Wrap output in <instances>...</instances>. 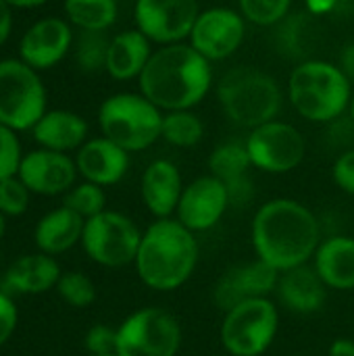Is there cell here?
Here are the masks:
<instances>
[{
    "label": "cell",
    "mask_w": 354,
    "mask_h": 356,
    "mask_svg": "<svg viewBox=\"0 0 354 356\" xmlns=\"http://www.w3.org/2000/svg\"><path fill=\"white\" fill-rule=\"evenodd\" d=\"M321 240L317 215L300 200L271 198L263 202L252 217V250L259 261L280 273L311 263Z\"/></svg>",
    "instance_id": "6da1fadb"
},
{
    "label": "cell",
    "mask_w": 354,
    "mask_h": 356,
    "mask_svg": "<svg viewBox=\"0 0 354 356\" xmlns=\"http://www.w3.org/2000/svg\"><path fill=\"white\" fill-rule=\"evenodd\" d=\"M144 94L163 113L192 111L213 88V65L188 42L154 48L138 77Z\"/></svg>",
    "instance_id": "7a4b0ae2"
},
{
    "label": "cell",
    "mask_w": 354,
    "mask_h": 356,
    "mask_svg": "<svg viewBox=\"0 0 354 356\" xmlns=\"http://www.w3.org/2000/svg\"><path fill=\"white\" fill-rule=\"evenodd\" d=\"M200 261V242L175 217L154 219L134 261L140 282L154 292H175L190 282Z\"/></svg>",
    "instance_id": "3957f363"
},
{
    "label": "cell",
    "mask_w": 354,
    "mask_h": 356,
    "mask_svg": "<svg viewBox=\"0 0 354 356\" xmlns=\"http://www.w3.org/2000/svg\"><path fill=\"white\" fill-rule=\"evenodd\" d=\"M353 79L340 65L305 58L288 77V100L292 108L311 123H334L348 113Z\"/></svg>",
    "instance_id": "277c9868"
},
{
    "label": "cell",
    "mask_w": 354,
    "mask_h": 356,
    "mask_svg": "<svg viewBox=\"0 0 354 356\" xmlns=\"http://www.w3.org/2000/svg\"><path fill=\"white\" fill-rule=\"evenodd\" d=\"M217 100L232 123L255 129L277 119L284 92L273 75L252 67H236L219 79Z\"/></svg>",
    "instance_id": "5b68a950"
},
{
    "label": "cell",
    "mask_w": 354,
    "mask_h": 356,
    "mask_svg": "<svg viewBox=\"0 0 354 356\" xmlns=\"http://www.w3.org/2000/svg\"><path fill=\"white\" fill-rule=\"evenodd\" d=\"M163 111L140 92L108 96L98 108V125L104 138L123 150L144 152L161 140Z\"/></svg>",
    "instance_id": "8992f818"
},
{
    "label": "cell",
    "mask_w": 354,
    "mask_h": 356,
    "mask_svg": "<svg viewBox=\"0 0 354 356\" xmlns=\"http://www.w3.org/2000/svg\"><path fill=\"white\" fill-rule=\"evenodd\" d=\"M280 332V309L271 298H250L223 313L219 340L230 356H263Z\"/></svg>",
    "instance_id": "52a82bcc"
},
{
    "label": "cell",
    "mask_w": 354,
    "mask_h": 356,
    "mask_svg": "<svg viewBox=\"0 0 354 356\" xmlns=\"http://www.w3.org/2000/svg\"><path fill=\"white\" fill-rule=\"evenodd\" d=\"M184 342L179 319L163 307H142L117 327V356H177Z\"/></svg>",
    "instance_id": "ba28073f"
},
{
    "label": "cell",
    "mask_w": 354,
    "mask_h": 356,
    "mask_svg": "<svg viewBox=\"0 0 354 356\" xmlns=\"http://www.w3.org/2000/svg\"><path fill=\"white\" fill-rule=\"evenodd\" d=\"M46 88L38 71L21 58L0 60V123L27 131L46 113Z\"/></svg>",
    "instance_id": "9c48e42d"
},
{
    "label": "cell",
    "mask_w": 354,
    "mask_h": 356,
    "mask_svg": "<svg viewBox=\"0 0 354 356\" xmlns=\"http://www.w3.org/2000/svg\"><path fill=\"white\" fill-rule=\"evenodd\" d=\"M142 242V229L131 217L119 211H102L86 219L81 234V248L88 259L106 269H121L134 265Z\"/></svg>",
    "instance_id": "30bf717a"
},
{
    "label": "cell",
    "mask_w": 354,
    "mask_h": 356,
    "mask_svg": "<svg viewBox=\"0 0 354 356\" xmlns=\"http://www.w3.org/2000/svg\"><path fill=\"white\" fill-rule=\"evenodd\" d=\"M252 169L269 175H284L298 169L307 156V140L303 131L286 121L273 119L250 129L244 140Z\"/></svg>",
    "instance_id": "8fae6325"
},
{
    "label": "cell",
    "mask_w": 354,
    "mask_h": 356,
    "mask_svg": "<svg viewBox=\"0 0 354 356\" xmlns=\"http://www.w3.org/2000/svg\"><path fill=\"white\" fill-rule=\"evenodd\" d=\"M198 15V0H136L134 6L136 29L159 46L188 42Z\"/></svg>",
    "instance_id": "7c38bea8"
},
{
    "label": "cell",
    "mask_w": 354,
    "mask_h": 356,
    "mask_svg": "<svg viewBox=\"0 0 354 356\" xmlns=\"http://www.w3.org/2000/svg\"><path fill=\"white\" fill-rule=\"evenodd\" d=\"M246 19L240 10L227 6H213L200 10L188 44L207 60H225L238 52L246 35Z\"/></svg>",
    "instance_id": "4fadbf2b"
},
{
    "label": "cell",
    "mask_w": 354,
    "mask_h": 356,
    "mask_svg": "<svg viewBox=\"0 0 354 356\" xmlns=\"http://www.w3.org/2000/svg\"><path fill=\"white\" fill-rule=\"evenodd\" d=\"M230 207L232 200L227 186L209 173L186 184L175 211V219L198 236L217 227Z\"/></svg>",
    "instance_id": "5bb4252c"
},
{
    "label": "cell",
    "mask_w": 354,
    "mask_h": 356,
    "mask_svg": "<svg viewBox=\"0 0 354 356\" xmlns=\"http://www.w3.org/2000/svg\"><path fill=\"white\" fill-rule=\"evenodd\" d=\"M17 175L31 194L65 196L75 186L79 173L75 159H71L69 154L38 148L23 154Z\"/></svg>",
    "instance_id": "9a60e30c"
},
{
    "label": "cell",
    "mask_w": 354,
    "mask_h": 356,
    "mask_svg": "<svg viewBox=\"0 0 354 356\" xmlns=\"http://www.w3.org/2000/svg\"><path fill=\"white\" fill-rule=\"evenodd\" d=\"M280 271L255 259L250 263L230 267L215 284L213 300L225 313L250 298H269L275 294Z\"/></svg>",
    "instance_id": "2e32d148"
},
{
    "label": "cell",
    "mask_w": 354,
    "mask_h": 356,
    "mask_svg": "<svg viewBox=\"0 0 354 356\" xmlns=\"http://www.w3.org/2000/svg\"><path fill=\"white\" fill-rule=\"evenodd\" d=\"M73 29L61 17H44L35 21L19 42V58L35 71L56 67L71 50Z\"/></svg>",
    "instance_id": "e0dca14e"
},
{
    "label": "cell",
    "mask_w": 354,
    "mask_h": 356,
    "mask_svg": "<svg viewBox=\"0 0 354 356\" xmlns=\"http://www.w3.org/2000/svg\"><path fill=\"white\" fill-rule=\"evenodd\" d=\"M186 184L182 171L169 159L152 161L140 179V196L146 211L154 219H169L175 217L182 192Z\"/></svg>",
    "instance_id": "ac0fdd59"
},
{
    "label": "cell",
    "mask_w": 354,
    "mask_h": 356,
    "mask_svg": "<svg viewBox=\"0 0 354 356\" xmlns=\"http://www.w3.org/2000/svg\"><path fill=\"white\" fill-rule=\"evenodd\" d=\"M77 173L83 181H92L100 188L119 184L129 171V152L111 142L108 138L88 140L75 156Z\"/></svg>",
    "instance_id": "d6986e66"
},
{
    "label": "cell",
    "mask_w": 354,
    "mask_h": 356,
    "mask_svg": "<svg viewBox=\"0 0 354 356\" xmlns=\"http://www.w3.org/2000/svg\"><path fill=\"white\" fill-rule=\"evenodd\" d=\"M328 286L321 282L311 263L280 273L275 288L280 305L296 315L319 313L328 300Z\"/></svg>",
    "instance_id": "ffe728a7"
},
{
    "label": "cell",
    "mask_w": 354,
    "mask_h": 356,
    "mask_svg": "<svg viewBox=\"0 0 354 356\" xmlns=\"http://www.w3.org/2000/svg\"><path fill=\"white\" fill-rule=\"evenodd\" d=\"M311 265L328 290H354V238L344 234L323 238Z\"/></svg>",
    "instance_id": "44dd1931"
},
{
    "label": "cell",
    "mask_w": 354,
    "mask_h": 356,
    "mask_svg": "<svg viewBox=\"0 0 354 356\" xmlns=\"http://www.w3.org/2000/svg\"><path fill=\"white\" fill-rule=\"evenodd\" d=\"M88 121L81 115L65 108L46 111L31 129L33 140L40 144V148L65 154L79 150L88 142Z\"/></svg>",
    "instance_id": "7402d4cb"
},
{
    "label": "cell",
    "mask_w": 354,
    "mask_h": 356,
    "mask_svg": "<svg viewBox=\"0 0 354 356\" xmlns=\"http://www.w3.org/2000/svg\"><path fill=\"white\" fill-rule=\"evenodd\" d=\"M152 52V42L140 29L121 31L108 42L104 71L117 81L138 79Z\"/></svg>",
    "instance_id": "603a6c76"
},
{
    "label": "cell",
    "mask_w": 354,
    "mask_h": 356,
    "mask_svg": "<svg viewBox=\"0 0 354 356\" xmlns=\"http://www.w3.org/2000/svg\"><path fill=\"white\" fill-rule=\"evenodd\" d=\"M61 275L63 273L54 257L44 252L27 254L8 267L4 275V288L17 294H44L56 288Z\"/></svg>",
    "instance_id": "cb8c5ba5"
},
{
    "label": "cell",
    "mask_w": 354,
    "mask_h": 356,
    "mask_svg": "<svg viewBox=\"0 0 354 356\" xmlns=\"http://www.w3.org/2000/svg\"><path fill=\"white\" fill-rule=\"evenodd\" d=\"M86 219L73 213L67 207H58L50 213H46L33 232V240L40 252L44 254H63L71 250L77 242H81Z\"/></svg>",
    "instance_id": "d4e9b609"
},
{
    "label": "cell",
    "mask_w": 354,
    "mask_h": 356,
    "mask_svg": "<svg viewBox=\"0 0 354 356\" xmlns=\"http://www.w3.org/2000/svg\"><path fill=\"white\" fill-rule=\"evenodd\" d=\"M67 21L81 31L102 33L117 21V0H65Z\"/></svg>",
    "instance_id": "484cf974"
},
{
    "label": "cell",
    "mask_w": 354,
    "mask_h": 356,
    "mask_svg": "<svg viewBox=\"0 0 354 356\" xmlns=\"http://www.w3.org/2000/svg\"><path fill=\"white\" fill-rule=\"evenodd\" d=\"M250 169L252 163L244 142H236V140L223 142L215 146L213 152L209 154V173L221 179L223 184L246 177Z\"/></svg>",
    "instance_id": "4316f807"
},
{
    "label": "cell",
    "mask_w": 354,
    "mask_h": 356,
    "mask_svg": "<svg viewBox=\"0 0 354 356\" xmlns=\"http://www.w3.org/2000/svg\"><path fill=\"white\" fill-rule=\"evenodd\" d=\"M204 138V123L194 111H171L163 115L161 140L175 148H194Z\"/></svg>",
    "instance_id": "83f0119b"
},
{
    "label": "cell",
    "mask_w": 354,
    "mask_h": 356,
    "mask_svg": "<svg viewBox=\"0 0 354 356\" xmlns=\"http://www.w3.org/2000/svg\"><path fill=\"white\" fill-rule=\"evenodd\" d=\"M63 207L71 209L83 219H92L106 211V194L104 188L92 184V181H81L75 184L65 196H63Z\"/></svg>",
    "instance_id": "f1b7e54d"
},
{
    "label": "cell",
    "mask_w": 354,
    "mask_h": 356,
    "mask_svg": "<svg viewBox=\"0 0 354 356\" xmlns=\"http://www.w3.org/2000/svg\"><path fill=\"white\" fill-rule=\"evenodd\" d=\"M294 0H238L242 17L259 27L280 25L292 10Z\"/></svg>",
    "instance_id": "f546056e"
},
{
    "label": "cell",
    "mask_w": 354,
    "mask_h": 356,
    "mask_svg": "<svg viewBox=\"0 0 354 356\" xmlns=\"http://www.w3.org/2000/svg\"><path fill=\"white\" fill-rule=\"evenodd\" d=\"M54 290L73 309H88L96 300V286L81 271H67V273H63Z\"/></svg>",
    "instance_id": "4dcf8cb0"
},
{
    "label": "cell",
    "mask_w": 354,
    "mask_h": 356,
    "mask_svg": "<svg viewBox=\"0 0 354 356\" xmlns=\"http://www.w3.org/2000/svg\"><path fill=\"white\" fill-rule=\"evenodd\" d=\"M29 196H31V192L19 179V175L2 179L0 181V213L6 217L23 215L29 207Z\"/></svg>",
    "instance_id": "1f68e13d"
},
{
    "label": "cell",
    "mask_w": 354,
    "mask_h": 356,
    "mask_svg": "<svg viewBox=\"0 0 354 356\" xmlns=\"http://www.w3.org/2000/svg\"><path fill=\"white\" fill-rule=\"evenodd\" d=\"M21 159L23 154L17 131L0 123V181L19 173Z\"/></svg>",
    "instance_id": "d6a6232c"
},
{
    "label": "cell",
    "mask_w": 354,
    "mask_h": 356,
    "mask_svg": "<svg viewBox=\"0 0 354 356\" xmlns=\"http://www.w3.org/2000/svg\"><path fill=\"white\" fill-rule=\"evenodd\" d=\"M83 346L88 355H115L117 350V330L111 325L98 323L92 325L83 338Z\"/></svg>",
    "instance_id": "836d02e7"
},
{
    "label": "cell",
    "mask_w": 354,
    "mask_h": 356,
    "mask_svg": "<svg viewBox=\"0 0 354 356\" xmlns=\"http://www.w3.org/2000/svg\"><path fill=\"white\" fill-rule=\"evenodd\" d=\"M83 33H86V38L79 44V63H81V67L83 69H100V67H104L108 42L100 40L98 33H92V31H83Z\"/></svg>",
    "instance_id": "e575fe53"
},
{
    "label": "cell",
    "mask_w": 354,
    "mask_h": 356,
    "mask_svg": "<svg viewBox=\"0 0 354 356\" xmlns=\"http://www.w3.org/2000/svg\"><path fill=\"white\" fill-rule=\"evenodd\" d=\"M334 184L348 196H354V148L344 150L332 165Z\"/></svg>",
    "instance_id": "d590c367"
},
{
    "label": "cell",
    "mask_w": 354,
    "mask_h": 356,
    "mask_svg": "<svg viewBox=\"0 0 354 356\" xmlns=\"http://www.w3.org/2000/svg\"><path fill=\"white\" fill-rule=\"evenodd\" d=\"M17 321H19V315H17V307L13 298L8 296V292L0 290V346H4L10 340L17 327Z\"/></svg>",
    "instance_id": "8d00e7d4"
},
{
    "label": "cell",
    "mask_w": 354,
    "mask_h": 356,
    "mask_svg": "<svg viewBox=\"0 0 354 356\" xmlns=\"http://www.w3.org/2000/svg\"><path fill=\"white\" fill-rule=\"evenodd\" d=\"M307 13L315 17L323 15H344L346 10H354V0H305Z\"/></svg>",
    "instance_id": "74e56055"
},
{
    "label": "cell",
    "mask_w": 354,
    "mask_h": 356,
    "mask_svg": "<svg viewBox=\"0 0 354 356\" xmlns=\"http://www.w3.org/2000/svg\"><path fill=\"white\" fill-rule=\"evenodd\" d=\"M227 186V192H230V200H232V207H244L250 196H252V184H250V177H240V179H234Z\"/></svg>",
    "instance_id": "f35d334b"
},
{
    "label": "cell",
    "mask_w": 354,
    "mask_h": 356,
    "mask_svg": "<svg viewBox=\"0 0 354 356\" xmlns=\"http://www.w3.org/2000/svg\"><path fill=\"white\" fill-rule=\"evenodd\" d=\"M10 31H13V13L10 6L4 0H0V46L6 44Z\"/></svg>",
    "instance_id": "ab89813d"
},
{
    "label": "cell",
    "mask_w": 354,
    "mask_h": 356,
    "mask_svg": "<svg viewBox=\"0 0 354 356\" xmlns=\"http://www.w3.org/2000/svg\"><path fill=\"white\" fill-rule=\"evenodd\" d=\"M328 356H354V340L353 338H336L328 348Z\"/></svg>",
    "instance_id": "60d3db41"
},
{
    "label": "cell",
    "mask_w": 354,
    "mask_h": 356,
    "mask_svg": "<svg viewBox=\"0 0 354 356\" xmlns=\"http://www.w3.org/2000/svg\"><path fill=\"white\" fill-rule=\"evenodd\" d=\"M340 69L354 81V44H348L340 54Z\"/></svg>",
    "instance_id": "b9f144b4"
},
{
    "label": "cell",
    "mask_w": 354,
    "mask_h": 356,
    "mask_svg": "<svg viewBox=\"0 0 354 356\" xmlns=\"http://www.w3.org/2000/svg\"><path fill=\"white\" fill-rule=\"evenodd\" d=\"M10 8H35L46 4L48 0H4Z\"/></svg>",
    "instance_id": "7bdbcfd3"
},
{
    "label": "cell",
    "mask_w": 354,
    "mask_h": 356,
    "mask_svg": "<svg viewBox=\"0 0 354 356\" xmlns=\"http://www.w3.org/2000/svg\"><path fill=\"white\" fill-rule=\"evenodd\" d=\"M4 234H6V215L0 213V240L4 238Z\"/></svg>",
    "instance_id": "ee69618b"
},
{
    "label": "cell",
    "mask_w": 354,
    "mask_h": 356,
    "mask_svg": "<svg viewBox=\"0 0 354 356\" xmlns=\"http://www.w3.org/2000/svg\"><path fill=\"white\" fill-rule=\"evenodd\" d=\"M348 117H351V121L354 123V92H353V98H351V104H348Z\"/></svg>",
    "instance_id": "f6af8a7d"
},
{
    "label": "cell",
    "mask_w": 354,
    "mask_h": 356,
    "mask_svg": "<svg viewBox=\"0 0 354 356\" xmlns=\"http://www.w3.org/2000/svg\"><path fill=\"white\" fill-rule=\"evenodd\" d=\"M88 356H117V355H88Z\"/></svg>",
    "instance_id": "bcb514c9"
}]
</instances>
